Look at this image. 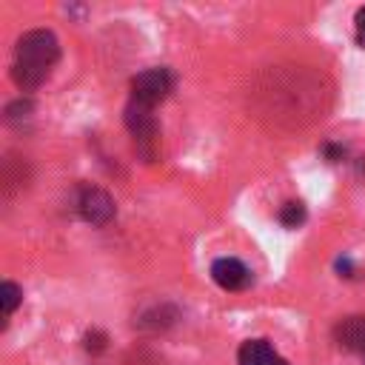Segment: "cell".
I'll use <instances>...</instances> for the list:
<instances>
[{"mask_svg":"<svg viewBox=\"0 0 365 365\" xmlns=\"http://www.w3.org/2000/svg\"><path fill=\"white\" fill-rule=\"evenodd\" d=\"M248 103L254 117L271 128H305L325 117L331 106V80L311 66H268L254 77Z\"/></svg>","mask_w":365,"mask_h":365,"instance_id":"cell-1","label":"cell"},{"mask_svg":"<svg viewBox=\"0 0 365 365\" xmlns=\"http://www.w3.org/2000/svg\"><path fill=\"white\" fill-rule=\"evenodd\" d=\"M57 57H60V46H57V37L48 29L26 31L14 46L11 80L20 88L31 91V88H37L48 80L51 66L57 63Z\"/></svg>","mask_w":365,"mask_h":365,"instance_id":"cell-2","label":"cell"},{"mask_svg":"<svg viewBox=\"0 0 365 365\" xmlns=\"http://www.w3.org/2000/svg\"><path fill=\"white\" fill-rule=\"evenodd\" d=\"M123 120H125V128H128V134L134 137L137 148H140L145 157H154V145H157V120H154L151 108L131 100V103L125 106Z\"/></svg>","mask_w":365,"mask_h":365,"instance_id":"cell-3","label":"cell"},{"mask_svg":"<svg viewBox=\"0 0 365 365\" xmlns=\"http://www.w3.org/2000/svg\"><path fill=\"white\" fill-rule=\"evenodd\" d=\"M77 211H80V217H83L86 222H91V225H106V222L114 220L117 205H114V200H111L108 191H103V188H97V185H86V188H80Z\"/></svg>","mask_w":365,"mask_h":365,"instance_id":"cell-4","label":"cell"},{"mask_svg":"<svg viewBox=\"0 0 365 365\" xmlns=\"http://www.w3.org/2000/svg\"><path fill=\"white\" fill-rule=\"evenodd\" d=\"M171 91V74L165 68H145L140 71L134 80H131V94H134V103H143V106H154L160 103L165 94Z\"/></svg>","mask_w":365,"mask_h":365,"instance_id":"cell-5","label":"cell"},{"mask_svg":"<svg viewBox=\"0 0 365 365\" xmlns=\"http://www.w3.org/2000/svg\"><path fill=\"white\" fill-rule=\"evenodd\" d=\"M31 180V168L26 163V157H17V154H9L3 160V168H0V188H3V197L11 200L17 191H23Z\"/></svg>","mask_w":365,"mask_h":365,"instance_id":"cell-6","label":"cell"},{"mask_svg":"<svg viewBox=\"0 0 365 365\" xmlns=\"http://www.w3.org/2000/svg\"><path fill=\"white\" fill-rule=\"evenodd\" d=\"M211 277H214V282H217L220 288H225V291H240V288H245V285L251 282V271H248L240 259H234V257L217 259V262L211 265Z\"/></svg>","mask_w":365,"mask_h":365,"instance_id":"cell-7","label":"cell"},{"mask_svg":"<svg viewBox=\"0 0 365 365\" xmlns=\"http://www.w3.org/2000/svg\"><path fill=\"white\" fill-rule=\"evenodd\" d=\"M334 339H336L339 348L365 356V317L356 314V317H345V319H339L336 328H334Z\"/></svg>","mask_w":365,"mask_h":365,"instance_id":"cell-8","label":"cell"},{"mask_svg":"<svg viewBox=\"0 0 365 365\" xmlns=\"http://www.w3.org/2000/svg\"><path fill=\"white\" fill-rule=\"evenodd\" d=\"M174 319H177V308H171V305H154V308H145V311L137 317V328L163 331V328L174 325Z\"/></svg>","mask_w":365,"mask_h":365,"instance_id":"cell-9","label":"cell"},{"mask_svg":"<svg viewBox=\"0 0 365 365\" xmlns=\"http://www.w3.org/2000/svg\"><path fill=\"white\" fill-rule=\"evenodd\" d=\"M271 356H274V348H271L265 339H248V342H242L240 351H237L240 365H268Z\"/></svg>","mask_w":365,"mask_h":365,"instance_id":"cell-10","label":"cell"},{"mask_svg":"<svg viewBox=\"0 0 365 365\" xmlns=\"http://www.w3.org/2000/svg\"><path fill=\"white\" fill-rule=\"evenodd\" d=\"M20 302H23V291H20V285H14V282L6 279V282L0 285V314H3V319H9Z\"/></svg>","mask_w":365,"mask_h":365,"instance_id":"cell-11","label":"cell"},{"mask_svg":"<svg viewBox=\"0 0 365 365\" xmlns=\"http://www.w3.org/2000/svg\"><path fill=\"white\" fill-rule=\"evenodd\" d=\"M31 108H34V103L31 100H11L9 106H6V120L9 123H20V120H29V114H31Z\"/></svg>","mask_w":365,"mask_h":365,"instance_id":"cell-12","label":"cell"},{"mask_svg":"<svg viewBox=\"0 0 365 365\" xmlns=\"http://www.w3.org/2000/svg\"><path fill=\"white\" fill-rule=\"evenodd\" d=\"M302 220H305V208H302L299 202H285V205L279 208V222H282V225L297 228Z\"/></svg>","mask_w":365,"mask_h":365,"instance_id":"cell-13","label":"cell"},{"mask_svg":"<svg viewBox=\"0 0 365 365\" xmlns=\"http://www.w3.org/2000/svg\"><path fill=\"white\" fill-rule=\"evenodd\" d=\"M86 348H88V351H103V348H106V334H100V331L88 334V336H86Z\"/></svg>","mask_w":365,"mask_h":365,"instance_id":"cell-14","label":"cell"},{"mask_svg":"<svg viewBox=\"0 0 365 365\" xmlns=\"http://www.w3.org/2000/svg\"><path fill=\"white\" fill-rule=\"evenodd\" d=\"M356 31H359V43L365 46V9H359L356 14Z\"/></svg>","mask_w":365,"mask_h":365,"instance_id":"cell-15","label":"cell"},{"mask_svg":"<svg viewBox=\"0 0 365 365\" xmlns=\"http://www.w3.org/2000/svg\"><path fill=\"white\" fill-rule=\"evenodd\" d=\"M268 365H288V362H285V359H282V356H277V354H274V356H271V359H268Z\"/></svg>","mask_w":365,"mask_h":365,"instance_id":"cell-16","label":"cell"},{"mask_svg":"<svg viewBox=\"0 0 365 365\" xmlns=\"http://www.w3.org/2000/svg\"><path fill=\"white\" fill-rule=\"evenodd\" d=\"M362 359H365V356H362Z\"/></svg>","mask_w":365,"mask_h":365,"instance_id":"cell-17","label":"cell"}]
</instances>
